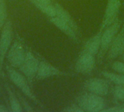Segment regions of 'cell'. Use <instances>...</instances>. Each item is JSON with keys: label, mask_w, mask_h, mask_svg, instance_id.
Here are the masks:
<instances>
[{"label": "cell", "mask_w": 124, "mask_h": 112, "mask_svg": "<svg viewBox=\"0 0 124 112\" xmlns=\"http://www.w3.org/2000/svg\"><path fill=\"white\" fill-rule=\"evenodd\" d=\"M124 51V26L120 29L113 41L108 52L107 57L109 61L115 60L122 55Z\"/></svg>", "instance_id": "cell-10"}, {"label": "cell", "mask_w": 124, "mask_h": 112, "mask_svg": "<svg viewBox=\"0 0 124 112\" xmlns=\"http://www.w3.org/2000/svg\"><path fill=\"white\" fill-rule=\"evenodd\" d=\"M113 99L118 101H124V86L116 85L113 90Z\"/></svg>", "instance_id": "cell-19"}, {"label": "cell", "mask_w": 124, "mask_h": 112, "mask_svg": "<svg viewBox=\"0 0 124 112\" xmlns=\"http://www.w3.org/2000/svg\"><path fill=\"white\" fill-rule=\"evenodd\" d=\"M33 4L39 10H41L43 13L49 17H55L56 16V9L54 5L52 4H42L36 1H31Z\"/></svg>", "instance_id": "cell-17"}, {"label": "cell", "mask_w": 124, "mask_h": 112, "mask_svg": "<svg viewBox=\"0 0 124 112\" xmlns=\"http://www.w3.org/2000/svg\"><path fill=\"white\" fill-rule=\"evenodd\" d=\"M5 87H6V90H7L8 97H9L10 110L13 112H21L23 109L20 102V100L17 98L16 95L10 89L9 86L7 84H5Z\"/></svg>", "instance_id": "cell-15"}, {"label": "cell", "mask_w": 124, "mask_h": 112, "mask_svg": "<svg viewBox=\"0 0 124 112\" xmlns=\"http://www.w3.org/2000/svg\"><path fill=\"white\" fill-rule=\"evenodd\" d=\"M68 75L67 73L61 71L54 66L45 61H40L38 71L36 76L37 79H45L54 76H65Z\"/></svg>", "instance_id": "cell-11"}, {"label": "cell", "mask_w": 124, "mask_h": 112, "mask_svg": "<svg viewBox=\"0 0 124 112\" xmlns=\"http://www.w3.org/2000/svg\"><path fill=\"white\" fill-rule=\"evenodd\" d=\"M20 102L21 103V106L23 107V109L25 112H33V109H32V107L30 106V104L28 103V102L23 97L20 96Z\"/></svg>", "instance_id": "cell-22"}, {"label": "cell", "mask_w": 124, "mask_h": 112, "mask_svg": "<svg viewBox=\"0 0 124 112\" xmlns=\"http://www.w3.org/2000/svg\"><path fill=\"white\" fill-rule=\"evenodd\" d=\"M13 31L12 22L7 20L2 27V30L0 35V58L3 65L4 58L7 55V51L9 49L12 40Z\"/></svg>", "instance_id": "cell-8"}, {"label": "cell", "mask_w": 124, "mask_h": 112, "mask_svg": "<svg viewBox=\"0 0 124 112\" xmlns=\"http://www.w3.org/2000/svg\"><path fill=\"white\" fill-rule=\"evenodd\" d=\"M121 5V0H108L103 20L100 27L101 30H104L105 28L111 25L116 19H118V15Z\"/></svg>", "instance_id": "cell-9"}, {"label": "cell", "mask_w": 124, "mask_h": 112, "mask_svg": "<svg viewBox=\"0 0 124 112\" xmlns=\"http://www.w3.org/2000/svg\"><path fill=\"white\" fill-rule=\"evenodd\" d=\"M39 63V59L36 58L32 52L26 51L25 59L20 66L19 70L27 78L29 83H31L33 79L36 77Z\"/></svg>", "instance_id": "cell-4"}, {"label": "cell", "mask_w": 124, "mask_h": 112, "mask_svg": "<svg viewBox=\"0 0 124 112\" xmlns=\"http://www.w3.org/2000/svg\"><path fill=\"white\" fill-rule=\"evenodd\" d=\"M84 87L86 91L89 93L103 97L107 95L109 93L110 81L105 78H90L84 82Z\"/></svg>", "instance_id": "cell-6"}, {"label": "cell", "mask_w": 124, "mask_h": 112, "mask_svg": "<svg viewBox=\"0 0 124 112\" xmlns=\"http://www.w3.org/2000/svg\"><path fill=\"white\" fill-rule=\"evenodd\" d=\"M7 74L9 76L11 82L29 99L34 101L37 104H41L40 102L37 100L34 94L33 93L30 85L28 84V81L27 78L22 74L20 71H17L15 68L11 66H7L6 67Z\"/></svg>", "instance_id": "cell-3"}, {"label": "cell", "mask_w": 124, "mask_h": 112, "mask_svg": "<svg viewBox=\"0 0 124 112\" xmlns=\"http://www.w3.org/2000/svg\"><path fill=\"white\" fill-rule=\"evenodd\" d=\"M111 68L113 71H115L117 73L124 74V62L123 61H114L112 65Z\"/></svg>", "instance_id": "cell-20"}, {"label": "cell", "mask_w": 124, "mask_h": 112, "mask_svg": "<svg viewBox=\"0 0 124 112\" xmlns=\"http://www.w3.org/2000/svg\"><path fill=\"white\" fill-rule=\"evenodd\" d=\"M122 22L118 19H116L111 25L105 28L101 36V45L100 51L97 54L98 63H102L103 58L107 54L113 41L114 40L116 36L120 31L121 28Z\"/></svg>", "instance_id": "cell-2"}, {"label": "cell", "mask_w": 124, "mask_h": 112, "mask_svg": "<svg viewBox=\"0 0 124 112\" xmlns=\"http://www.w3.org/2000/svg\"><path fill=\"white\" fill-rule=\"evenodd\" d=\"M103 30L100 29L99 31L94 35L93 36L92 38H90L89 40H87L82 50L87 51L92 54H93L94 55H97L100 49V45H101V36H102V34Z\"/></svg>", "instance_id": "cell-14"}, {"label": "cell", "mask_w": 124, "mask_h": 112, "mask_svg": "<svg viewBox=\"0 0 124 112\" xmlns=\"http://www.w3.org/2000/svg\"><path fill=\"white\" fill-rule=\"evenodd\" d=\"M49 20L58 29H60L62 32H63L68 36H69V38H70L73 41H74L76 43H79L80 36L69 25H68L67 23L63 22L62 20H60L57 16L50 17Z\"/></svg>", "instance_id": "cell-13"}, {"label": "cell", "mask_w": 124, "mask_h": 112, "mask_svg": "<svg viewBox=\"0 0 124 112\" xmlns=\"http://www.w3.org/2000/svg\"><path fill=\"white\" fill-rule=\"evenodd\" d=\"M7 7L5 0H0V29L7 20Z\"/></svg>", "instance_id": "cell-18"}, {"label": "cell", "mask_w": 124, "mask_h": 112, "mask_svg": "<svg viewBox=\"0 0 124 112\" xmlns=\"http://www.w3.org/2000/svg\"><path fill=\"white\" fill-rule=\"evenodd\" d=\"M102 112H124V104L119 106H116L113 107H110L108 109H104Z\"/></svg>", "instance_id": "cell-23"}, {"label": "cell", "mask_w": 124, "mask_h": 112, "mask_svg": "<svg viewBox=\"0 0 124 112\" xmlns=\"http://www.w3.org/2000/svg\"><path fill=\"white\" fill-rule=\"evenodd\" d=\"M2 63H1V58H0V76L1 77H4V74H3V72H2Z\"/></svg>", "instance_id": "cell-26"}, {"label": "cell", "mask_w": 124, "mask_h": 112, "mask_svg": "<svg viewBox=\"0 0 124 112\" xmlns=\"http://www.w3.org/2000/svg\"><path fill=\"white\" fill-rule=\"evenodd\" d=\"M64 112H83V109L77 104H71L70 106H68L67 107H65L63 109Z\"/></svg>", "instance_id": "cell-21"}, {"label": "cell", "mask_w": 124, "mask_h": 112, "mask_svg": "<svg viewBox=\"0 0 124 112\" xmlns=\"http://www.w3.org/2000/svg\"><path fill=\"white\" fill-rule=\"evenodd\" d=\"M25 52L23 44L18 41H15L7 51V60L12 67L19 69L25 59Z\"/></svg>", "instance_id": "cell-7"}, {"label": "cell", "mask_w": 124, "mask_h": 112, "mask_svg": "<svg viewBox=\"0 0 124 112\" xmlns=\"http://www.w3.org/2000/svg\"><path fill=\"white\" fill-rule=\"evenodd\" d=\"M10 109H7V107L3 104H0V112H9Z\"/></svg>", "instance_id": "cell-25"}, {"label": "cell", "mask_w": 124, "mask_h": 112, "mask_svg": "<svg viewBox=\"0 0 124 112\" xmlns=\"http://www.w3.org/2000/svg\"><path fill=\"white\" fill-rule=\"evenodd\" d=\"M95 64V55L82 50L76 61L75 71L79 74H89L94 70Z\"/></svg>", "instance_id": "cell-5"}, {"label": "cell", "mask_w": 124, "mask_h": 112, "mask_svg": "<svg viewBox=\"0 0 124 112\" xmlns=\"http://www.w3.org/2000/svg\"><path fill=\"white\" fill-rule=\"evenodd\" d=\"M76 103L86 112H102L106 107V103L102 96L86 92L80 94L76 98Z\"/></svg>", "instance_id": "cell-1"}, {"label": "cell", "mask_w": 124, "mask_h": 112, "mask_svg": "<svg viewBox=\"0 0 124 112\" xmlns=\"http://www.w3.org/2000/svg\"><path fill=\"white\" fill-rule=\"evenodd\" d=\"M100 74L103 77L110 81V82L114 83L116 85L124 86V74L108 71H102Z\"/></svg>", "instance_id": "cell-16"}, {"label": "cell", "mask_w": 124, "mask_h": 112, "mask_svg": "<svg viewBox=\"0 0 124 112\" xmlns=\"http://www.w3.org/2000/svg\"><path fill=\"white\" fill-rule=\"evenodd\" d=\"M121 56H122V60H123V61H124V52H123V53H122Z\"/></svg>", "instance_id": "cell-27"}, {"label": "cell", "mask_w": 124, "mask_h": 112, "mask_svg": "<svg viewBox=\"0 0 124 112\" xmlns=\"http://www.w3.org/2000/svg\"><path fill=\"white\" fill-rule=\"evenodd\" d=\"M55 9H56V16L62 20L63 22L69 25L79 36H80V29L78 28V24L76 23L73 17L70 15V13L60 4L54 2V3Z\"/></svg>", "instance_id": "cell-12"}, {"label": "cell", "mask_w": 124, "mask_h": 112, "mask_svg": "<svg viewBox=\"0 0 124 112\" xmlns=\"http://www.w3.org/2000/svg\"><path fill=\"white\" fill-rule=\"evenodd\" d=\"M36 1L42 4H52V0H30V1Z\"/></svg>", "instance_id": "cell-24"}]
</instances>
